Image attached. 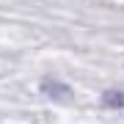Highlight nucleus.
<instances>
[{
	"label": "nucleus",
	"instance_id": "f257e3e1",
	"mask_svg": "<svg viewBox=\"0 0 124 124\" xmlns=\"http://www.w3.org/2000/svg\"><path fill=\"white\" fill-rule=\"evenodd\" d=\"M102 102H105V105H113V108H119V105H124V97L119 91H108L105 97H102Z\"/></svg>",
	"mask_w": 124,
	"mask_h": 124
}]
</instances>
